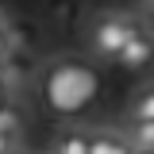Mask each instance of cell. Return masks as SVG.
<instances>
[{"mask_svg": "<svg viewBox=\"0 0 154 154\" xmlns=\"http://www.w3.org/2000/svg\"><path fill=\"white\" fill-rule=\"evenodd\" d=\"M8 46H12V42H8V27H4V16H0V58L8 54Z\"/></svg>", "mask_w": 154, "mask_h": 154, "instance_id": "30bf717a", "label": "cell"}, {"mask_svg": "<svg viewBox=\"0 0 154 154\" xmlns=\"http://www.w3.org/2000/svg\"><path fill=\"white\" fill-rule=\"evenodd\" d=\"M123 139L131 143V150H150L154 154V123H146V119H131Z\"/></svg>", "mask_w": 154, "mask_h": 154, "instance_id": "8992f818", "label": "cell"}, {"mask_svg": "<svg viewBox=\"0 0 154 154\" xmlns=\"http://www.w3.org/2000/svg\"><path fill=\"white\" fill-rule=\"evenodd\" d=\"M131 154H150V150H131Z\"/></svg>", "mask_w": 154, "mask_h": 154, "instance_id": "5bb4252c", "label": "cell"}, {"mask_svg": "<svg viewBox=\"0 0 154 154\" xmlns=\"http://www.w3.org/2000/svg\"><path fill=\"white\" fill-rule=\"evenodd\" d=\"M19 131H23V116H19V108H12V104H4V108H0V135L16 139Z\"/></svg>", "mask_w": 154, "mask_h": 154, "instance_id": "9c48e42d", "label": "cell"}, {"mask_svg": "<svg viewBox=\"0 0 154 154\" xmlns=\"http://www.w3.org/2000/svg\"><path fill=\"white\" fill-rule=\"evenodd\" d=\"M42 96L54 116H81L100 96V73L81 58H58L42 69Z\"/></svg>", "mask_w": 154, "mask_h": 154, "instance_id": "6da1fadb", "label": "cell"}, {"mask_svg": "<svg viewBox=\"0 0 154 154\" xmlns=\"http://www.w3.org/2000/svg\"><path fill=\"white\" fill-rule=\"evenodd\" d=\"M131 119L154 123V85H143V89L131 96Z\"/></svg>", "mask_w": 154, "mask_h": 154, "instance_id": "ba28073f", "label": "cell"}, {"mask_svg": "<svg viewBox=\"0 0 154 154\" xmlns=\"http://www.w3.org/2000/svg\"><path fill=\"white\" fill-rule=\"evenodd\" d=\"M89 154H131V143L116 131H89Z\"/></svg>", "mask_w": 154, "mask_h": 154, "instance_id": "5b68a950", "label": "cell"}, {"mask_svg": "<svg viewBox=\"0 0 154 154\" xmlns=\"http://www.w3.org/2000/svg\"><path fill=\"white\" fill-rule=\"evenodd\" d=\"M8 104V89H4V81H0V108Z\"/></svg>", "mask_w": 154, "mask_h": 154, "instance_id": "7c38bea8", "label": "cell"}, {"mask_svg": "<svg viewBox=\"0 0 154 154\" xmlns=\"http://www.w3.org/2000/svg\"><path fill=\"white\" fill-rule=\"evenodd\" d=\"M12 154H19V150H12Z\"/></svg>", "mask_w": 154, "mask_h": 154, "instance_id": "9a60e30c", "label": "cell"}, {"mask_svg": "<svg viewBox=\"0 0 154 154\" xmlns=\"http://www.w3.org/2000/svg\"><path fill=\"white\" fill-rule=\"evenodd\" d=\"M139 31V23L127 16H100L89 27V46H93V54L96 58H119V50H123V42Z\"/></svg>", "mask_w": 154, "mask_h": 154, "instance_id": "7a4b0ae2", "label": "cell"}, {"mask_svg": "<svg viewBox=\"0 0 154 154\" xmlns=\"http://www.w3.org/2000/svg\"><path fill=\"white\" fill-rule=\"evenodd\" d=\"M116 62H119L123 69H146V66H154V35L139 27V31L123 42V50H119Z\"/></svg>", "mask_w": 154, "mask_h": 154, "instance_id": "3957f363", "label": "cell"}, {"mask_svg": "<svg viewBox=\"0 0 154 154\" xmlns=\"http://www.w3.org/2000/svg\"><path fill=\"white\" fill-rule=\"evenodd\" d=\"M0 62H4V77H12L16 85H27L35 77V54L23 50V46H8V54Z\"/></svg>", "mask_w": 154, "mask_h": 154, "instance_id": "277c9868", "label": "cell"}, {"mask_svg": "<svg viewBox=\"0 0 154 154\" xmlns=\"http://www.w3.org/2000/svg\"><path fill=\"white\" fill-rule=\"evenodd\" d=\"M0 81H4V62H0Z\"/></svg>", "mask_w": 154, "mask_h": 154, "instance_id": "4fadbf2b", "label": "cell"}, {"mask_svg": "<svg viewBox=\"0 0 154 154\" xmlns=\"http://www.w3.org/2000/svg\"><path fill=\"white\" fill-rule=\"evenodd\" d=\"M16 150V139H8V135H0V154H12Z\"/></svg>", "mask_w": 154, "mask_h": 154, "instance_id": "8fae6325", "label": "cell"}, {"mask_svg": "<svg viewBox=\"0 0 154 154\" xmlns=\"http://www.w3.org/2000/svg\"><path fill=\"white\" fill-rule=\"evenodd\" d=\"M50 154H89V131H66L54 139Z\"/></svg>", "mask_w": 154, "mask_h": 154, "instance_id": "52a82bcc", "label": "cell"}]
</instances>
